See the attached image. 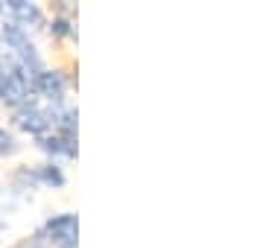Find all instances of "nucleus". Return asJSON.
Wrapping results in <instances>:
<instances>
[{
  "label": "nucleus",
  "mask_w": 263,
  "mask_h": 248,
  "mask_svg": "<svg viewBox=\"0 0 263 248\" xmlns=\"http://www.w3.org/2000/svg\"><path fill=\"white\" fill-rule=\"evenodd\" d=\"M44 239L56 248H76V234H79V219L76 213H59L44 222Z\"/></svg>",
  "instance_id": "f257e3e1"
},
{
  "label": "nucleus",
  "mask_w": 263,
  "mask_h": 248,
  "mask_svg": "<svg viewBox=\"0 0 263 248\" xmlns=\"http://www.w3.org/2000/svg\"><path fill=\"white\" fill-rule=\"evenodd\" d=\"M12 123L18 126L21 132L32 134V137H44V134L50 132L53 120H50V111L38 108L35 99H32V102L21 105V108H15V111H12Z\"/></svg>",
  "instance_id": "f03ea898"
},
{
  "label": "nucleus",
  "mask_w": 263,
  "mask_h": 248,
  "mask_svg": "<svg viewBox=\"0 0 263 248\" xmlns=\"http://www.w3.org/2000/svg\"><path fill=\"white\" fill-rule=\"evenodd\" d=\"M29 88H32V94L44 96L50 102H62V99H65V91H67V82H65V76H62V70H47V67H44L38 76H32Z\"/></svg>",
  "instance_id": "7ed1b4c3"
},
{
  "label": "nucleus",
  "mask_w": 263,
  "mask_h": 248,
  "mask_svg": "<svg viewBox=\"0 0 263 248\" xmlns=\"http://www.w3.org/2000/svg\"><path fill=\"white\" fill-rule=\"evenodd\" d=\"M6 12H9L12 20L24 29L44 24V12L38 9L35 3H27V0H9V3H6Z\"/></svg>",
  "instance_id": "20e7f679"
},
{
  "label": "nucleus",
  "mask_w": 263,
  "mask_h": 248,
  "mask_svg": "<svg viewBox=\"0 0 263 248\" xmlns=\"http://www.w3.org/2000/svg\"><path fill=\"white\" fill-rule=\"evenodd\" d=\"M38 146H41L47 155H53V158H59V155H65V158H76V140H73V137L44 134V137H38Z\"/></svg>",
  "instance_id": "39448f33"
},
{
  "label": "nucleus",
  "mask_w": 263,
  "mask_h": 248,
  "mask_svg": "<svg viewBox=\"0 0 263 248\" xmlns=\"http://www.w3.org/2000/svg\"><path fill=\"white\" fill-rule=\"evenodd\" d=\"M35 181L47 184V187H65V172L59 163H41L35 167Z\"/></svg>",
  "instance_id": "423d86ee"
},
{
  "label": "nucleus",
  "mask_w": 263,
  "mask_h": 248,
  "mask_svg": "<svg viewBox=\"0 0 263 248\" xmlns=\"http://www.w3.org/2000/svg\"><path fill=\"white\" fill-rule=\"evenodd\" d=\"M50 35L53 38H76V29L73 24H70V18H53V24H50Z\"/></svg>",
  "instance_id": "0eeeda50"
},
{
  "label": "nucleus",
  "mask_w": 263,
  "mask_h": 248,
  "mask_svg": "<svg viewBox=\"0 0 263 248\" xmlns=\"http://www.w3.org/2000/svg\"><path fill=\"white\" fill-rule=\"evenodd\" d=\"M21 146H18V137L6 129V126H0V158H6V155H15Z\"/></svg>",
  "instance_id": "6e6552de"
},
{
  "label": "nucleus",
  "mask_w": 263,
  "mask_h": 248,
  "mask_svg": "<svg viewBox=\"0 0 263 248\" xmlns=\"http://www.w3.org/2000/svg\"><path fill=\"white\" fill-rule=\"evenodd\" d=\"M3 12H6V3H3V0H0V18H3Z\"/></svg>",
  "instance_id": "1a4fd4ad"
},
{
  "label": "nucleus",
  "mask_w": 263,
  "mask_h": 248,
  "mask_svg": "<svg viewBox=\"0 0 263 248\" xmlns=\"http://www.w3.org/2000/svg\"><path fill=\"white\" fill-rule=\"evenodd\" d=\"M3 53H6V44H3V38H0V56H3Z\"/></svg>",
  "instance_id": "9d476101"
},
{
  "label": "nucleus",
  "mask_w": 263,
  "mask_h": 248,
  "mask_svg": "<svg viewBox=\"0 0 263 248\" xmlns=\"http://www.w3.org/2000/svg\"><path fill=\"white\" fill-rule=\"evenodd\" d=\"M0 231H3V222H0Z\"/></svg>",
  "instance_id": "9b49d317"
}]
</instances>
